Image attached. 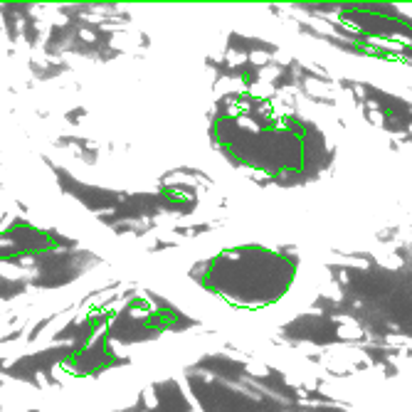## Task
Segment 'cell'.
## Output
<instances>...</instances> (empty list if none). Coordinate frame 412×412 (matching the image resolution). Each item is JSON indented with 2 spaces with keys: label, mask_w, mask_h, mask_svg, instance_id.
<instances>
[{
  "label": "cell",
  "mask_w": 412,
  "mask_h": 412,
  "mask_svg": "<svg viewBox=\"0 0 412 412\" xmlns=\"http://www.w3.org/2000/svg\"><path fill=\"white\" fill-rule=\"evenodd\" d=\"M0 284H3V277H0Z\"/></svg>",
  "instance_id": "4"
},
{
  "label": "cell",
  "mask_w": 412,
  "mask_h": 412,
  "mask_svg": "<svg viewBox=\"0 0 412 412\" xmlns=\"http://www.w3.org/2000/svg\"><path fill=\"white\" fill-rule=\"evenodd\" d=\"M79 37H82L84 42H94V40H96V32H91V30H79Z\"/></svg>",
  "instance_id": "2"
},
{
  "label": "cell",
  "mask_w": 412,
  "mask_h": 412,
  "mask_svg": "<svg viewBox=\"0 0 412 412\" xmlns=\"http://www.w3.org/2000/svg\"><path fill=\"white\" fill-rule=\"evenodd\" d=\"M35 378H37V383H40V387H47V378H45L42 373H37Z\"/></svg>",
  "instance_id": "3"
},
{
  "label": "cell",
  "mask_w": 412,
  "mask_h": 412,
  "mask_svg": "<svg viewBox=\"0 0 412 412\" xmlns=\"http://www.w3.org/2000/svg\"><path fill=\"white\" fill-rule=\"evenodd\" d=\"M69 373H74V368H72L69 363H55V365H52V378H55V380H64Z\"/></svg>",
  "instance_id": "1"
}]
</instances>
